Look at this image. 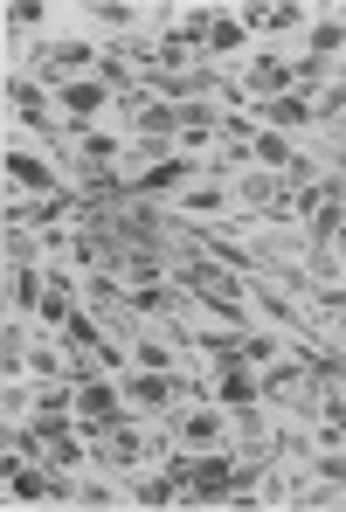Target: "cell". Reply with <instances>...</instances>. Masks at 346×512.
<instances>
[{"label":"cell","instance_id":"cell-1","mask_svg":"<svg viewBox=\"0 0 346 512\" xmlns=\"http://www.w3.org/2000/svg\"><path fill=\"white\" fill-rule=\"evenodd\" d=\"M70 312H77V277H70L63 263H49V291H42V312H35V319H42L49 333H63Z\"/></svg>","mask_w":346,"mask_h":512},{"label":"cell","instance_id":"cell-2","mask_svg":"<svg viewBox=\"0 0 346 512\" xmlns=\"http://www.w3.org/2000/svg\"><path fill=\"white\" fill-rule=\"evenodd\" d=\"M257 118L270 132H305V125H319V111H312V97H257Z\"/></svg>","mask_w":346,"mask_h":512},{"label":"cell","instance_id":"cell-3","mask_svg":"<svg viewBox=\"0 0 346 512\" xmlns=\"http://www.w3.org/2000/svg\"><path fill=\"white\" fill-rule=\"evenodd\" d=\"M49 270L42 263H7V312H42Z\"/></svg>","mask_w":346,"mask_h":512},{"label":"cell","instance_id":"cell-4","mask_svg":"<svg viewBox=\"0 0 346 512\" xmlns=\"http://www.w3.org/2000/svg\"><path fill=\"white\" fill-rule=\"evenodd\" d=\"M7 187H28V194H63L70 180H63L56 167H42L35 153H14V146H7Z\"/></svg>","mask_w":346,"mask_h":512},{"label":"cell","instance_id":"cell-5","mask_svg":"<svg viewBox=\"0 0 346 512\" xmlns=\"http://www.w3.org/2000/svg\"><path fill=\"white\" fill-rule=\"evenodd\" d=\"M298 84V70H291V56H257L250 70H243V97L263 90V97H284V90Z\"/></svg>","mask_w":346,"mask_h":512},{"label":"cell","instance_id":"cell-6","mask_svg":"<svg viewBox=\"0 0 346 512\" xmlns=\"http://www.w3.org/2000/svg\"><path fill=\"white\" fill-rule=\"evenodd\" d=\"M125 499H132V506H173L180 485H173L167 471H153V478H125Z\"/></svg>","mask_w":346,"mask_h":512},{"label":"cell","instance_id":"cell-7","mask_svg":"<svg viewBox=\"0 0 346 512\" xmlns=\"http://www.w3.org/2000/svg\"><path fill=\"white\" fill-rule=\"evenodd\" d=\"M257 160H263V173H291V160H298L291 132H270V125H263L257 132Z\"/></svg>","mask_w":346,"mask_h":512},{"label":"cell","instance_id":"cell-8","mask_svg":"<svg viewBox=\"0 0 346 512\" xmlns=\"http://www.w3.org/2000/svg\"><path fill=\"white\" fill-rule=\"evenodd\" d=\"M305 42H312V56H326V63H333V56L346 49V14H326V21H312V28H305Z\"/></svg>","mask_w":346,"mask_h":512},{"label":"cell","instance_id":"cell-9","mask_svg":"<svg viewBox=\"0 0 346 512\" xmlns=\"http://www.w3.org/2000/svg\"><path fill=\"white\" fill-rule=\"evenodd\" d=\"M243 42H250L243 14H215V28H208V56H236Z\"/></svg>","mask_w":346,"mask_h":512},{"label":"cell","instance_id":"cell-10","mask_svg":"<svg viewBox=\"0 0 346 512\" xmlns=\"http://www.w3.org/2000/svg\"><path fill=\"white\" fill-rule=\"evenodd\" d=\"M229 201H236V194H229V187H215V180H201V187H187V194H180V208H187V215H215V208H229Z\"/></svg>","mask_w":346,"mask_h":512},{"label":"cell","instance_id":"cell-11","mask_svg":"<svg viewBox=\"0 0 346 512\" xmlns=\"http://www.w3.org/2000/svg\"><path fill=\"white\" fill-rule=\"evenodd\" d=\"M84 21H97V28H125V35H132L146 14H139V7H84Z\"/></svg>","mask_w":346,"mask_h":512},{"label":"cell","instance_id":"cell-12","mask_svg":"<svg viewBox=\"0 0 346 512\" xmlns=\"http://www.w3.org/2000/svg\"><path fill=\"white\" fill-rule=\"evenodd\" d=\"M0 360H7V374H21V367H28V333H21L14 319H7V340H0Z\"/></svg>","mask_w":346,"mask_h":512},{"label":"cell","instance_id":"cell-13","mask_svg":"<svg viewBox=\"0 0 346 512\" xmlns=\"http://www.w3.org/2000/svg\"><path fill=\"white\" fill-rule=\"evenodd\" d=\"M42 21H49V7H35V0L7 7V35H14V28H42Z\"/></svg>","mask_w":346,"mask_h":512}]
</instances>
